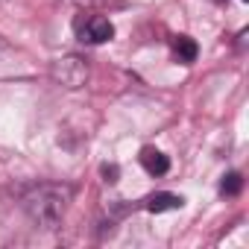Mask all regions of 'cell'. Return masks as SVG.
Here are the masks:
<instances>
[{"mask_svg": "<svg viewBox=\"0 0 249 249\" xmlns=\"http://www.w3.org/2000/svg\"><path fill=\"white\" fill-rule=\"evenodd\" d=\"M71 196H73V191H71L68 185H50V182H44V185L27 188V194H24V208H27V214H30L38 226L56 229V226L62 223V217H65V211H68Z\"/></svg>", "mask_w": 249, "mask_h": 249, "instance_id": "1", "label": "cell"}, {"mask_svg": "<svg viewBox=\"0 0 249 249\" xmlns=\"http://www.w3.org/2000/svg\"><path fill=\"white\" fill-rule=\"evenodd\" d=\"M76 33H79V41H85V44H103L114 36V27L103 15H88L82 24H76Z\"/></svg>", "mask_w": 249, "mask_h": 249, "instance_id": "2", "label": "cell"}, {"mask_svg": "<svg viewBox=\"0 0 249 249\" xmlns=\"http://www.w3.org/2000/svg\"><path fill=\"white\" fill-rule=\"evenodd\" d=\"M53 76L68 88H79L85 82V76H88V68H85V62L79 56H65V59H59L53 65Z\"/></svg>", "mask_w": 249, "mask_h": 249, "instance_id": "3", "label": "cell"}, {"mask_svg": "<svg viewBox=\"0 0 249 249\" xmlns=\"http://www.w3.org/2000/svg\"><path fill=\"white\" fill-rule=\"evenodd\" d=\"M141 164H144V170L150 176H164L170 170V159L161 150H156V147H144L141 150Z\"/></svg>", "mask_w": 249, "mask_h": 249, "instance_id": "4", "label": "cell"}, {"mask_svg": "<svg viewBox=\"0 0 249 249\" xmlns=\"http://www.w3.org/2000/svg\"><path fill=\"white\" fill-rule=\"evenodd\" d=\"M182 196H176V194H153L150 199H147V211H153V214H161V211H173V208H182Z\"/></svg>", "mask_w": 249, "mask_h": 249, "instance_id": "5", "label": "cell"}, {"mask_svg": "<svg viewBox=\"0 0 249 249\" xmlns=\"http://www.w3.org/2000/svg\"><path fill=\"white\" fill-rule=\"evenodd\" d=\"M173 47H176V56H179V62H185V65H191V62L196 59V53H199L196 41H194V38H188V36H179Z\"/></svg>", "mask_w": 249, "mask_h": 249, "instance_id": "6", "label": "cell"}, {"mask_svg": "<svg viewBox=\"0 0 249 249\" xmlns=\"http://www.w3.org/2000/svg\"><path fill=\"white\" fill-rule=\"evenodd\" d=\"M240 188H243V179H240V173H229V176L223 179V185H220V191H223V194H229V196L240 194Z\"/></svg>", "mask_w": 249, "mask_h": 249, "instance_id": "7", "label": "cell"}, {"mask_svg": "<svg viewBox=\"0 0 249 249\" xmlns=\"http://www.w3.org/2000/svg\"><path fill=\"white\" fill-rule=\"evenodd\" d=\"M103 176H106L108 182H117V167H114V164H111V167L106 164V167H103Z\"/></svg>", "mask_w": 249, "mask_h": 249, "instance_id": "8", "label": "cell"}]
</instances>
